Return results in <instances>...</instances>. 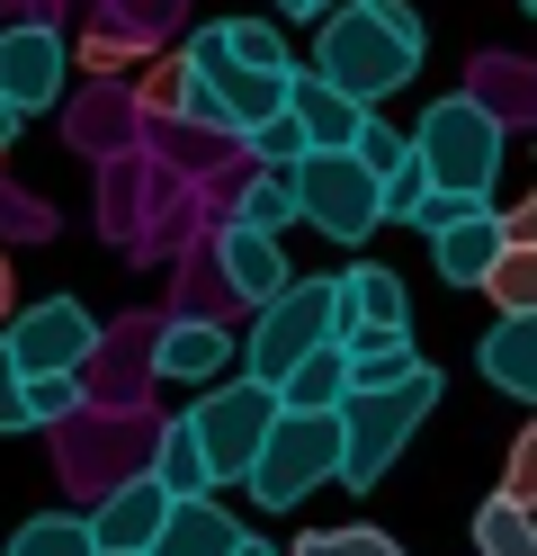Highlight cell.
Listing matches in <instances>:
<instances>
[{"label":"cell","mask_w":537,"mask_h":556,"mask_svg":"<svg viewBox=\"0 0 537 556\" xmlns=\"http://www.w3.org/2000/svg\"><path fill=\"white\" fill-rule=\"evenodd\" d=\"M170 511H179V503L153 484V467H143V476H126L117 494L90 511V530H99V547H107V556H153V547H162V530H170Z\"/></svg>","instance_id":"8fae6325"},{"label":"cell","mask_w":537,"mask_h":556,"mask_svg":"<svg viewBox=\"0 0 537 556\" xmlns=\"http://www.w3.org/2000/svg\"><path fill=\"white\" fill-rule=\"evenodd\" d=\"M421 54H430V27L412 0H341L314 37V73L349 90L358 109H376V99H394L421 73Z\"/></svg>","instance_id":"6da1fadb"},{"label":"cell","mask_w":537,"mask_h":556,"mask_svg":"<svg viewBox=\"0 0 537 556\" xmlns=\"http://www.w3.org/2000/svg\"><path fill=\"white\" fill-rule=\"evenodd\" d=\"M493 494H501V503H520V511H537V422L511 440V467H501Z\"/></svg>","instance_id":"f546056e"},{"label":"cell","mask_w":537,"mask_h":556,"mask_svg":"<svg viewBox=\"0 0 537 556\" xmlns=\"http://www.w3.org/2000/svg\"><path fill=\"white\" fill-rule=\"evenodd\" d=\"M10 351H18L27 377H81V359L99 351V324H90L81 296H36L10 324Z\"/></svg>","instance_id":"9c48e42d"},{"label":"cell","mask_w":537,"mask_h":556,"mask_svg":"<svg viewBox=\"0 0 537 556\" xmlns=\"http://www.w3.org/2000/svg\"><path fill=\"white\" fill-rule=\"evenodd\" d=\"M296 198H305V225L332 233V242H368L385 225V180L358 153H314L296 170Z\"/></svg>","instance_id":"ba28073f"},{"label":"cell","mask_w":537,"mask_h":556,"mask_svg":"<svg viewBox=\"0 0 537 556\" xmlns=\"http://www.w3.org/2000/svg\"><path fill=\"white\" fill-rule=\"evenodd\" d=\"M484 296H493V315H537V242H511V252L493 261Z\"/></svg>","instance_id":"cb8c5ba5"},{"label":"cell","mask_w":537,"mask_h":556,"mask_svg":"<svg viewBox=\"0 0 537 556\" xmlns=\"http://www.w3.org/2000/svg\"><path fill=\"white\" fill-rule=\"evenodd\" d=\"M376 109H358L349 90H332L322 73H296V126L314 135V153H358V135H368Z\"/></svg>","instance_id":"9a60e30c"},{"label":"cell","mask_w":537,"mask_h":556,"mask_svg":"<svg viewBox=\"0 0 537 556\" xmlns=\"http://www.w3.org/2000/svg\"><path fill=\"white\" fill-rule=\"evenodd\" d=\"M278 404H286V413H341V404H349V341L314 351V359L278 387Z\"/></svg>","instance_id":"44dd1931"},{"label":"cell","mask_w":537,"mask_h":556,"mask_svg":"<svg viewBox=\"0 0 537 556\" xmlns=\"http://www.w3.org/2000/svg\"><path fill=\"white\" fill-rule=\"evenodd\" d=\"M430 359L412 351V332H349V395H376V387H404Z\"/></svg>","instance_id":"d6986e66"},{"label":"cell","mask_w":537,"mask_h":556,"mask_svg":"<svg viewBox=\"0 0 537 556\" xmlns=\"http://www.w3.org/2000/svg\"><path fill=\"white\" fill-rule=\"evenodd\" d=\"M404 278L394 269H376V261H358V269H341V341L349 332H404Z\"/></svg>","instance_id":"2e32d148"},{"label":"cell","mask_w":537,"mask_h":556,"mask_svg":"<svg viewBox=\"0 0 537 556\" xmlns=\"http://www.w3.org/2000/svg\"><path fill=\"white\" fill-rule=\"evenodd\" d=\"M233 225H251V233H286V225H305L296 170H260V180L242 189V206H233Z\"/></svg>","instance_id":"603a6c76"},{"label":"cell","mask_w":537,"mask_h":556,"mask_svg":"<svg viewBox=\"0 0 537 556\" xmlns=\"http://www.w3.org/2000/svg\"><path fill=\"white\" fill-rule=\"evenodd\" d=\"M72 404H81V377H27V422H36V431L63 422Z\"/></svg>","instance_id":"d6a6232c"},{"label":"cell","mask_w":537,"mask_h":556,"mask_svg":"<svg viewBox=\"0 0 537 556\" xmlns=\"http://www.w3.org/2000/svg\"><path fill=\"white\" fill-rule=\"evenodd\" d=\"M0 556H107V547H99V530H90L81 511H36V520H18V530H10V547H0Z\"/></svg>","instance_id":"7402d4cb"},{"label":"cell","mask_w":537,"mask_h":556,"mask_svg":"<svg viewBox=\"0 0 537 556\" xmlns=\"http://www.w3.org/2000/svg\"><path fill=\"white\" fill-rule=\"evenodd\" d=\"M341 0H278V18H332Z\"/></svg>","instance_id":"74e56055"},{"label":"cell","mask_w":537,"mask_h":556,"mask_svg":"<svg viewBox=\"0 0 537 556\" xmlns=\"http://www.w3.org/2000/svg\"><path fill=\"white\" fill-rule=\"evenodd\" d=\"M278 387H260V377H233V387H206L197 413H189V431L206 440V467L215 484H251V467H260V448L278 431Z\"/></svg>","instance_id":"52a82bcc"},{"label":"cell","mask_w":537,"mask_h":556,"mask_svg":"<svg viewBox=\"0 0 537 556\" xmlns=\"http://www.w3.org/2000/svg\"><path fill=\"white\" fill-rule=\"evenodd\" d=\"M251 153H260L269 170H305V162H314V135L296 126V109H286V117H269L260 135H251Z\"/></svg>","instance_id":"f1b7e54d"},{"label":"cell","mask_w":537,"mask_h":556,"mask_svg":"<svg viewBox=\"0 0 537 556\" xmlns=\"http://www.w3.org/2000/svg\"><path fill=\"white\" fill-rule=\"evenodd\" d=\"M10 431H36V422H27V368L10 351V332H0V440Z\"/></svg>","instance_id":"4dcf8cb0"},{"label":"cell","mask_w":537,"mask_h":556,"mask_svg":"<svg viewBox=\"0 0 537 556\" xmlns=\"http://www.w3.org/2000/svg\"><path fill=\"white\" fill-rule=\"evenodd\" d=\"M242 556H278V547H269V539H242Z\"/></svg>","instance_id":"ab89813d"},{"label":"cell","mask_w":537,"mask_h":556,"mask_svg":"<svg viewBox=\"0 0 537 556\" xmlns=\"http://www.w3.org/2000/svg\"><path fill=\"white\" fill-rule=\"evenodd\" d=\"M341 467H349L341 413H278V431H269V448H260V467H251L242 494L269 503V511H296L314 484H332Z\"/></svg>","instance_id":"8992f818"},{"label":"cell","mask_w":537,"mask_h":556,"mask_svg":"<svg viewBox=\"0 0 537 556\" xmlns=\"http://www.w3.org/2000/svg\"><path fill=\"white\" fill-rule=\"evenodd\" d=\"M153 556H242V520L225 503H179Z\"/></svg>","instance_id":"ffe728a7"},{"label":"cell","mask_w":537,"mask_h":556,"mask_svg":"<svg viewBox=\"0 0 537 556\" xmlns=\"http://www.w3.org/2000/svg\"><path fill=\"white\" fill-rule=\"evenodd\" d=\"M225 359H233V332L225 324H197V315L162 324V341H153V368L170 377V387H215Z\"/></svg>","instance_id":"4fadbf2b"},{"label":"cell","mask_w":537,"mask_h":556,"mask_svg":"<svg viewBox=\"0 0 537 556\" xmlns=\"http://www.w3.org/2000/svg\"><path fill=\"white\" fill-rule=\"evenodd\" d=\"M63 37L46 18H18V27H0V99H10L18 117H46L54 99H63Z\"/></svg>","instance_id":"30bf717a"},{"label":"cell","mask_w":537,"mask_h":556,"mask_svg":"<svg viewBox=\"0 0 537 556\" xmlns=\"http://www.w3.org/2000/svg\"><path fill=\"white\" fill-rule=\"evenodd\" d=\"M475 206H493V198H457V189H430V206H421V216H412V225H421L430 242H439L448 225H465V216H475Z\"/></svg>","instance_id":"836d02e7"},{"label":"cell","mask_w":537,"mask_h":556,"mask_svg":"<svg viewBox=\"0 0 537 556\" xmlns=\"http://www.w3.org/2000/svg\"><path fill=\"white\" fill-rule=\"evenodd\" d=\"M296 556H404L385 530H368V520H349V530H305Z\"/></svg>","instance_id":"83f0119b"},{"label":"cell","mask_w":537,"mask_h":556,"mask_svg":"<svg viewBox=\"0 0 537 556\" xmlns=\"http://www.w3.org/2000/svg\"><path fill=\"white\" fill-rule=\"evenodd\" d=\"M475 556H537V511H520V503H484L475 511Z\"/></svg>","instance_id":"d4e9b609"},{"label":"cell","mask_w":537,"mask_h":556,"mask_svg":"<svg viewBox=\"0 0 537 556\" xmlns=\"http://www.w3.org/2000/svg\"><path fill=\"white\" fill-rule=\"evenodd\" d=\"M189 90H197L189 54H162V63H143V81H135V109H143V117H189Z\"/></svg>","instance_id":"484cf974"},{"label":"cell","mask_w":537,"mask_h":556,"mask_svg":"<svg viewBox=\"0 0 537 556\" xmlns=\"http://www.w3.org/2000/svg\"><path fill=\"white\" fill-rule=\"evenodd\" d=\"M18 126H27V117L10 109V99H0V153H10V135H18Z\"/></svg>","instance_id":"f35d334b"},{"label":"cell","mask_w":537,"mask_h":556,"mask_svg":"<svg viewBox=\"0 0 537 556\" xmlns=\"http://www.w3.org/2000/svg\"><path fill=\"white\" fill-rule=\"evenodd\" d=\"M475 368L493 377L501 395H520V404H537V315H501V324L484 332V351H475Z\"/></svg>","instance_id":"e0dca14e"},{"label":"cell","mask_w":537,"mask_h":556,"mask_svg":"<svg viewBox=\"0 0 537 556\" xmlns=\"http://www.w3.org/2000/svg\"><path fill=\"white\" fill-rule=\"evenodd\" d=\"M501 225H511V242H537V189L511 206V216H501Z\"/></svg>","instance_id":"d590c367"},{"label":"cell","mask_w":537,"mask_h":556,"mask_svg":"<svg viewBox=\"0 0 537 556\" xmlns=\"http://www.w3.org/2000/svg\"><path fill=\"white\" fill-rule=\"evenodd\" d=\"M215 269H225V288H233L242 305H278L286 288H296L278 233H251V225H225V233H215Z\"/></svg>","instance_id":"7c38bea8"},{"label":"cell","mask_w":537,"mask_h":556,"mask_svg":"<svg viewBox=\"0 0 537 556\" xmlns=\"http://www.w3.org/2000/svg\"><path fill=\"white\" fill-rule=\"evenodd\" d=\"M18 324V278H10V252H0V332Z\"/></svg>","instance_id":"8d00e7d4"},{"label":"cell","mask_w":537,"mask_h":556,"mask_svg":"<svg viewBox=\"0 0 537 556\" xmlns=\"http://www.w3.org/2000/svg\"><path fill=\"white\" fill-rule=\"evenodd\" d=\"M501 252H511V225H501L493 206H475L465 225H448L439 242H430V261H439V278H448V288H484Z\"/></svg>","instance_id":"5bb4252c"},{"label":"cell","mask_w":537,"mask_h":556,"mask_svg":"<svg viewBox=\"0 0 537 556\" xmlns=\"http://www.w3.org/2000/svg\"><path fill=\"white\" fill-rule=\"evenodd\" d=\"M412 153H421V170H430V189L493 198V180H501V109H484L475 90L430 99L421 126H412Z\"/></svg>","instance_id":"3957f363"},{"label":"cell","mask_w":537,"mask_h":556,"mask_svg":"<svg viewBox=\"0 0 537 556\" xmlns=\"http://www.w3.org/2000/svg\"><path fill=\"white\" fill-rule=\"evenodd\" d=\"M153 484H162L170 503H215V467H206V440L189 431V413L153 440Z\"/></svg>","instance_id":"ac0fdd59"},{"label":"cell","mask_w":537,"mask_h":556,"mask_svg":"<svg viewBox=\"0 0 537 556\" xmlns=\"http://www.w3.org/2000/svg\"><path fill=\"white\" fill-rule=\"evenodd\" d=\"M189 73H197V90H189V126L242 135V144H251L269 117L296 109V73H260V63L225 54V37H215V27H197V37H189Z\"/></svg>","instance_id":"7a4b0ae2"},{"label":"cell","mask_w":537,"mask_h":556,"mask_svg":"<svg viewBox=\"0 0 537 556\" xmlns=\"http://www.w3.org/2000/svg\"><path fill=\"white\" fill-rule=\"evenodd\" d=\"M358 162H368V170H376V180H394V170H404V162H412V135H394L385 117H368V135H358Z\"/></svg>","instance_id":"1f68e13d"},{"label":"cell","mask_w":537,"mask_h":556,"mask_svg":"<svg viewBox=\"0 0 537 556\" xmlns=\"http://www.w3.org/2000/svg\"><path fill=\"white\" fill-rule=\"evenodd\" d=\"M215 37H225V54L260 63V73H296V63H286V37H278L269 18H215Z\"/></svg>","instance_id":"4316f807"},{"label":"cell","mask_w":537,"mask_h":556,"mask_svg":"<svg viewBox=\"0 0 537 556\" xmlns=\"http://www.w3.org/2000/svg\"><path fill=\"white\" fill-rule=\"evenodd\" d=\"M341 341V278H296L278 305H260V324L242 341V377H260V387H286L314 351H332Z\"/></svg>","instance_id":"277c9868"},{"label":"cell","mask_w":537,"mask_h":556,"mask_svg":"<svg viewBox=\"0 0 537 556\" xmlns=\"http://www.w3.org/2000/svg\"><path fill=\"white\" fill-rule=\"evenodd\" d=\"M439 413V368H421V377H404V387H376V395H349L341 404V431H349V467H341V484L349 494H368V484H385V467L412 448V431Z\"/></svg>","instance_id":"5b68a950"},{"label":"cell","mask_w":537,"mask_h":556,"mask_svg":"<svg viewBox=\"0 0 537 556\" xmlns=\"http://www.w3.org/2000/svg\"><path fill=\"white\" fill-rule=\"evenodd\" d=\"M520 10H528V18H537V0H520Z\"/></svg>","instance_id":"60d3db41"},{"label":"cell","mask_w":537,"mask_h":556,"mask_svg":"<svg viewBox=\"0 0 537 556\" xmlns=\"http://www.w3.org/2000/svg\"><path fill=\"white\" fill-rule=\"evenodd\" d=\"M81 63L90 73H126V63H143V37H81Z\"/></svg>","instance_id":"e575fe53"}]
</instances>
